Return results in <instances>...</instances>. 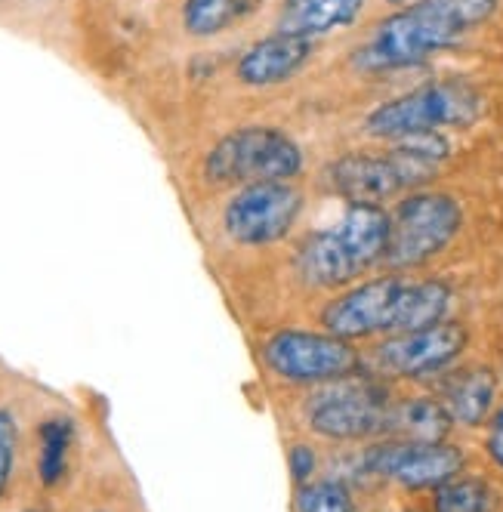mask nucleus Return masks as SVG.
Returning <instances> with one entry per match:
<instances>
[{"mask_svg":"<svg viewBox=\"0 0 503 512\" xmlns=\"http://www.w3.org/2000/svg\"><path fill=\"white\" fill-rule=\"evenodd\" d=\"M38 438H41L38 472H41V482L53 488L62 482V475L68 469V451H71V442H75V423L65 417H53L38 429Z\"/></svg>","mask_w":503,"mask_h":512,"instance_id":"nucleus-20","label":"nucleus"},{"mask_svg":"<svg viewBox=\"0 0 503 512\" xmlns=\"http://www.w3.org/2000/svg\"><path fill=\"white\" fill-rule=\"evenodd\" d=\"M423 4L439 7L445 16H451L463 28H470V25H479V22L491 19L494 10H497V0H423Z\"/></svg>","mask_w":503,"mask_h":512,"instance_id":"nucleus-25","label":"nucleus"},{"mask_svg":"<svg viewBox=\"0 0 503 512\" xmlns=\"http://www.w3.org/2000/svg\"><path fill=\"white\" fill-rule=\"evenodd\" d=\"M463 226V210L451 195L417 192L399 201L392 213V232L383 263L392 269H414L442 253Z\"/></svg>","mask_w":503,"mask_h":512,"instance_id":"nucleus-5","label":"nucleus"},{"mask_svg":"<svg viewBox=\"0 0 503 512\" xmlns=\"http://www.w3.org/2000/svg\"><path fill=\"white\" fill-rule=\"evenodd\" d=\"M16 451H19V426L10 411L0 408V500L7 497L13 469H16Z\"/></svg>","mask_w":503,"mask_h":512,"instance_id":"nucleus-24","label":"nucleus"},{"mask_svg":"<svg viewBox=\"0 0 503 512\" xmlns=\"http://www.w3.org/2000/svg\"><path fill=\"white\" fill-rule=\"evenodd\" d=\"M463 349H466L463 324L442 321L436 327H426V331L395 334L374 352V361L389 377L423 380L445 371Z\"/></svg>","mask_w":503,"mask_h":512,"instance_id":"nucleus-9","label":"nucleus"},{"mask_svg":"<svg viewBox=\"0 0 503 512\" xmlns=\"http://www.w3.org/2000/svg\"><path fill=\"white\" fill-rule=\"evenodd\" d=\"M287 466H291V475H294V482H297V485L312 482L315 466H318L315 448H309V445H294L291 454H287Z\"/></svg>","mask_w":503,"mask_h":512,"instance_id":"nucleus-26","label":"nucleus"},{"mask_svg":"<svg viewBox=\"0 0 503 512\" xmlns=\"http://www.w3.org/2000/svg\"><path fill=\"white\" fill-rule=\"evenodd\" d=\"M454 426V417L436 398H408L389 408V435L405 442L436 445L445 442Z\"/></svg>","mask_w":503,"mask_h":512,"instance_id":"nucleus-17","label":"nucleus"},{"mask_svg":"<svg viewBox=\"0 0 503 512\" xmlns=\"http://www.w3.org/2000/svg\"><path fill=\"white\" fill-rule=\"evenodd\" d=\"M463 25H457L451 16H445L433 4L408 7L402 13L386 16L371 41L358 50L352 59L365 71H395V68H411L426 62L429 53H439L460 41Z\"/></svg>","mask_w":503,"mask_h":512,"instance_id":"nucleus-2","label":"nucleus"},{"mask_svg":"<svg viewBox=\"0 0 503 512\" xmlns=\"http://www.w3.org/2000/svg\"><path fill=\"white\" fill-rule=\"evenodd\" d=\"M263 361L275 377L303 386H321L358 371V352L349 340L300 327L275 331L263 343Z\"/></svg>","mask_w":503,"mask_h":512,"instance_id":"nucleus-6","label":"nucleus"},{"mask_svg":"<svg viewBox=\"0 0 503 512\" xmlns=\"http://www.w3.org/2000/svg\"><path fill=\"white\" fill-rule=\"evenodd\" d=\"M303 213V192L287 179L272 182H250L241 186L226 210L223 229L235 244L244 247H266L287 238Z\"/></svg>","mask_w":503,"mask_h":512,"instance_id":"nucleus-7","label":"nucleus"},{"mask_svg":"<svg viewBox=\"0 0 503 512\" xmlns=\"http://www.w3.org/2000/svg\"><path fill=\"white\" fill-rule=\"evenodd\" d=\"M494 494L491 488L470 475V479H451L436 488V512H491Z\"/></svg>","mask_w":503,"mask_h":512,"instance_id":"nucleus-21","label":"nucleus"},{"mask_svg":"<svg viewBox=\"0 0 503 512\" xmlns=\"http://www.w3.org/2000/svg\"><path fill=\"white\" fill-rule=\"evenodd\" d=\"M362 469L408 491H429V488L436 491L460 475L463 451L445 442L420 445V442H405V438H392V442H380L362 454Z\"/></svg>","mask_w":503,"mask_h":512,"instance_id":"nucleus-8","label":"nucleus"},{"mask_svg":"<svg viewBox=\"0 0 503 512\" xmlns=\"http://www.w3.org/2000/svg\"><path fill=\"white\" fill-rule=\"evenodd\" d=\"M297 512H355V503L340 479H321L297 488Z\"/></svg>","mask_w":503,"mask_h":512,"instance_id":"nucleus-22","label":"nucleus"},{"mask_svg":"<svg viewBox=\"0 0 503 512\" xmlns=\"http://www.w3.org/2000/svg\"><path fill=\"white\" fill-rule=\"evenodd\" d=\"M389 395L374 380L340 377L321 383L306 398V420L312 432L334 442H362V438L389 435Z\"/></svg>","mask_w":503,"mask_h":512,"instance_id":"nucleus-3","label":"nucleus"},{"mask_svg":"<svg viewBox=\"0 0 503 512\" xmlns=\"http://www.w3.org/2000/svg\"><path fill=\"white\" fill-rule=\"evenodd\" d=\"M362 10L365 0H284L278 10V31L312 41L318 34L352 25Z\"/></svg>","mask_w":503,"mask_h":512,"instance_id":"nucleus-14","label":"nucleus"},{"mask_svg":"<svg viewBox=\"0 0 503 512\" xmlns=\"http://www.w3.org/2000/svg\"><path fill=\"white\" fill-rule=\"evenodd\" d=\"M494 395H497V377L488 368H466L445 383L442 405L457 423L482 426L494 408Z\"/></svg>","mask_w":503,"mask_h":512,"instance_id":"nucleus-18","label":"nucleus"},{"mask_svg":"<svg viewBox=\"0 0 503 512\" xmlns=\"http://www.w3.org/2000/svg\"><path fill=\"white\" fill-rule=\"evenodd\" d=\"M28 512H44V509H28Z\"/></svg>","mask_w":503,"mask_h":512,"instance_id":"nucleus-28","label":"nucleus"},{"mask_svg":"<svg viewBox=\"0 0 503 512\" xmlns=\"http://www.w3.org/2000/svg\"><path fill=\"white\" fill-rule=\"evenodd\" d=\"M303 170V149L278 127H244L226 133L204 158V179L213 186L291 182Z\"/></svg>","mask_w":503,"mask_h":512,"instance_id":"nucleus-1","label":"nucleus"},{"mask_svg":"<svg viewBox=\"0 0 503 512\" xmlns=\"http://www.w3.org/2000/svg\"><path fill=\"white\" fill-rule=\"evenodd\" d=\"M451 306V287L439 278H426V281H405L399 303H395L392 327L389 334H414L426 331V327H436L445 321Z\"/></svg>","mask_w":503,"mask_h":512,"instance_id":"nucleus-15","label":"nucleus"},{"mask_svg":"<svg viewBox=\"0 0 503 512\" xmlns=\"http://www.w3.org/2000/svg\"><path fill=\"white\" fill-rule=\"evenodd\" d=\"M395 149H402L408 155H417L423 161H433V164H442L451 155L448 139L442 133H436V130H417V133L399 136V139H395Z\"/></svg>","mask_w":503,"mask_h":512,"instance_id":"nucleus-23","label":"nucleus"},{"mask_svg":"<svg viewBox=\"0 0 503 512\" xmlns=\"http://www.w3.org/2000/svg\"><path fill=\"white\" fill-rule=\"evenodd\" d=\"M297 269L303 281L312 287H349L355 278H362L368 269L358 263V256L349 250L343 235L334 229L312 232L300 253H297Z\"/></svg>","mask_w":503,"mask_h":512,"instance_id":"nucleus-13","label":"nucleus"},{"mask_svg":"<svg viewBox=\"0 0 503 512\" xmlns=\"http://www.w3.org/2000/svg\"><path fill=\"white\" fill-rule=\"evenodd\" d=\"M337 232L349 244V250L358 256V263L365 269L383 263L389 232H392V216L380 204H349L343 219L337 223Z\"/></svg>","mask_w":503,"mask_h":512,"instance_id":"nucleus-16","label":"nucleus"},{"mask_svg":"<svg viewBox=\"0 0 503 512\" xmlns=\"http://www.w3.org/2000/svg\"><path fill=\"white\" fill-rule=\"evenodd\" d=\"M328 182L349 204H383L405 189L392 155H343L328 167Z\"/></svg>","mask_w":503,"mask_h":512,"instance_id":"nucleus-11","label":"nucleus"},{"mask_svg":"<svg viewBox=\"0 0 503 512\" xmlns=\"http://www.w3.org/2000/svg\"><path fill=\"white\" fill-rule=\"evenodd\" d=\"M402 284L405 281L395 275H383V278H371L365 284H358L346 290L343 297H337L334 303H328V309L321 312V324H325L328 334L340 340L389 334Z\"/></svg>","mask_w":503,"mask_h":512,"instance_id":"nucleus-10","label":"nucleus"},{"mask_svg":"<svg viewBox=\"0 0 503 512\" xmlns=\"http://www.w3.org/2000/svg\"><path fill=\"white\" fill-rule=\"evenodd\" d=\"M263 7V0H186L183 28L192 38H213Z\"/></svg>","mask_w":503,"mask_h":512,"instance_id":"nucleus-19","label":"nucleus"},{"mask_svg":"<svg viewBox=\"0 0 503 512\" xmlns=\"http://www.w3.org/2000/svg\"><path fill=\"white\" fill-rule=\"evenodd\" d=\"M312 41L297 38V34H269V38L247 47L235 65V75L247 87H275L287 78H294L297 71L312 59Z\"/></svg>","mask_w":503,"mask_h":512,"instance_id":"nucleus-12","label":"nucleus"},{"mask_svg":"<svg viewBox=\"0 0 503 512\" xmlns=\"http://www.w3.org/2000/svg\"><path fill=\"white\" fill-rule=\"evenodd\" d=\"M482 112V99L473 87L460 81L426 84L399 99H389L368 115L365 130L380 139H399L417 130L466 127Z\"/></svg>","mask_w":503,"mask_h":512,"instance_id":"nucleus-4","label":"nucleus"},{"mask_svg":"<svg viewBox=\"0 0 503 512\" xmlns=\"http://www.w3.org/2000/svg\"><path fill=\"white\" fill-rule=\"evenodd\" d=\"M488 457L503 469V408L491 417V429H488Z\"/></svg>","mask_w":503,"mask_h":512,"instance_id":"nucleus-27","label":"nucleus"}]
</instances>
